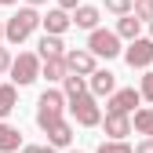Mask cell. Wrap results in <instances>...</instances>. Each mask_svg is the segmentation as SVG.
I'll use <instances>...</instances> for the list:
<instances>
[{
	"label": "cell",
	"instance_id": "cell-11",
	"mask_svg": "<svg viewBox=\"0 0 153 153\" xmlns=\"http://www.w3.org/2000/svg\"><path fill=\"white\" fill-rule=\"evenodd\" d=\"M40 26H44V33H48V36H62V33L73 26V15H69V11H62V7H51V11L44 15V22H40Z\"/></svg>",
	"mask_w": 153,
	"mask_h": 153
},
{
	"label": "cell",
	"instance_id": "cell-20",
	"mask_svg": "<svg viewBox=\"0 0 153 153\" xmlns=\"http://www.w3.org/2000/svg\"><path fill=\"white\" fill-rule=\"evenodd\" d=\"M135 131L139 135H146V139H153V106H146V109H135Z\"/></svg>",
	"mask_w": 153,
	"mask_h": 153
},
{
	"label": "cell",
	"instance_id": "cell-1",
	"mask_svg": "<svg viewBox=\"0 0 153 153\" xmlns=\"http://www.w3.org/2000/svg\"><path fill=\"white\" fill-rule=\"evenodd\" d=\"M62 109H69L66 95H62L59 88H44V95L36 99V128L48 131V128H55L59 120H66V117H62Z\"/></svg>",
	"mask_w": 153,
	"mask_h": 153
},
{
	"label": "cell",
	"instance_id": "cell-21",
	"mask_svg": "<svg viewBox=\"0 0 153 153\" xmlns=\"http://www.w3.org/2000/svg\"><path fill=\"white\" fill-rule=\"evenodd\" d=\"M102 7H106L109 15L124 18V15H135V0H102Z\"/></svg>",
	"mask_w": 153,
	"mask_h": 153
},
{
	"label": "cell",
	"instance_id": "cell-28",
	"mask_svg": "<svg viewBox=\"0 0 153 153\" xmlns=\"http://www.w3.org/2000/svg\"><path fill=\"white\" fill-rule=\"evenodd\" d=\"M59 7H62V11H76V7H80V0H59Z\"/></svg>",
	"mask_w": 153,
	"mask_h": 153
},
{
	"label": "cell",
	"instance_id": "cell-25",
	"mask_svg": "<svg viewBox=\"0 0 153 153\" xmlns=\"http://www.w3.org/2000/svg\"><path fill=\"white\" fill-rule=\"evenodd\" d=\"M11 66H15V55L0 44V73H11Z\"/></svg>",
	"mask_w": 153,
	"mask_h": 153
},
{
	"label": "cell",
	"instance_id": "cell-8",
	"mask_svg": "<svg viewBox=\"0 0 153 153\" xmlns=\"http://www.w3.org/2000/svg\"><path fill=\"white\" fill-rule=\"evenodd\" d=\"M139 102H142V91L117 88V95H109V102H106V113H124V117H131V109H135Z\"/></svg>",
	"mask_w": 153,
	"mask_h": 153
},
{
	"label": "cell",
	"instance_id": "cell-6",
	"mask_svg": "<svg viewBox=\"0 0 153 153\" xmlns=\"http://www.w3.org/2000/svg\"><path fill=\"white\" fill-rule=\"evenodd\" d=\"M124 62L131 69H149L153 66V40L149 36H139V40H131L124 48Z\"/></svg>",
	"mask_w": 153,
	"mask_h": 153
},
{
	"label": "cell",
	"instance_id": "cell-30",
	"mask_svg": "<svg viewBox=\"0 0 153 153\" xmlns=\"http://www.w3.org/2000/svg\"><path fill=\"white\" fill-rule=\"evenodd\" d=\"M11 4H18V0H0V7H11Z\"/></svg>",
	"mask_w": 153,
	"mask_h": 153
},
{
	"label": "cell",
	"instance_id": "cell-14",
	"mask_svg": "<svg viewBox=\"0 0 153 153\" xmlns=\"http://www.w3.org/2000/svg\"><path fill=\"white\" fill-rule=\"evenodd\" d=\"M44 135H48V146H55V149H69V146H73V124H69V120H59L55 128H48Z\"/></svg>",
	"mask_w": 153,
	"mask_h": 153
},
{
	"label": "cell",
	"instance_id": "cell-24",
	"mask_svg": "<svg viewBox=\"0 0 153 153\" xmlns=\"http://www.w3.org/2000/svg\"><path fill=\"white\" fill-rule=\"evenodd\" d=\"M139 91H142V99H146V102H153V69H146V73H142Z\"/></svg>",
	"mask_w": 153,
	"mask_h": 153
},
{
	"label": "cell",
	"instance_id": "cell-9",
	"mask_svg": "<svg viewBox=\"0 0 153 153\" xmlns=\"http://www.w3.org/2000/svg\"><path fill=\"white\" fill-rule=\"evenodd\" d=\"M88 91L95 95V99H109V95H117V76H113L109 69H95L88 76Z\"/></svg>",
	"mask_w": 153,
	"mask_h": 153
},
{
	"label": "cell",
	"instance_id": "cell-13",
	"mask_svg": "<svg viewBox=\"0 0 153 153\" xmlns=\"http://www.w3.org/2000/svg\"><path fill=\"white\" fill-rule=\"evenodd\" d=\"M99 18H102V11L95 7V4H80V7L73 11V26H76V29L95 33V29H99Z\"/></svg>",
	"mask_w": 153,
	"mask_h": 153
},
{
	"label": "cell",
	"instance_id": "cell-33",
	"mask_svg": "<svg viewBox=\"0 0 153 153\" xmlns=\"http://www.w3.org/2000/svg\"><path fill=\"white\" fill-rule=\"evenodd\" d=\"M69 153H80V149H69Z\"/></svg>",
	"mask_w": 153,
	"mask_h": 153
},
{
	"label": "cell",
	"instance_id": "cell-15",
	"mask_svg": "<svg viewBox=\"0 0 153 153\" xmlns=\"http://www.w3.org/2000/svg\"><path fill=\"white\" fill-rule=\"evenodd\" d=\"M18 146H22V131L7 120H0V153H15Z\"/></svg>",
	"mask_w": 153,
	"mask_h": 153
},
{
	"label": "cell",
	"instance_id": "cell-17",
	"mask_svg": "<svg viewBox=\"0 0 153 153\" xmlns=\"http://www.w3.org/2000/svg\"><path fill=\"white\" fill-rule=\"evenodd\" d=\"M40 76H44L48 84H62L66 76H69V69H66V59H51V62H44Z\"/></svg>",
	"mask_w": 153,
	"mask_h": 153
},
{
	"label": "cell",
	"instance_id": "cell-31",
	"mask_svg": "<svg viewBox=\"0 0 153 153\" xmlns=\"http://www.w3.org/2000/svg\"><path fill=\"white\" fill-rule=\"evenodd\" d=\"M149 40H153V22H149Z\"/></svg>",
	"mask_w": 153,
	"mask_h": 153
},
{
	"label": "cell",
	"instance_id": "cell-29",
	"mask_svg": "<svg viewBox=\"0 0 153 153\" xmlns=\"http://www.w3.org/2000/svg\"><path fill=\"white\" fill-rule=\"evenodd\" d=\"M48 0H26V7H44Z\"/></svg>",
	"mask_w": 153,
	"mask_h": 153
},
{
	"label": "cell",
	"instance_id": "cell-10",
	"mask_svg": "<svg viewBox=\"0 0 153 153\" xmlns=\"http://www.w3.org/2000/svg\"><path fill=\"white\" fill-rule=\"evenodd\" d=\"M131 117H124V113H106V120H102V131L109 135V142H124L131 135Z\"/></svg>",
	"mask_w": 153,
	"mask_h": 153
},
{
	"label": "cell",
	"instance_id": "cell-22",
	"mask_svg": "<svg viewBox=\"0 0 153 153\" xmlns=\"http://www.w3.org/2000/svg\"><path fill=\"white\" fill-rule=\"evenodd\" d=\"M135 18L139 22H153V0H135Z\"/></svg>",
	"mask_w": 153,
	"mask_h": 153
},
{
	"label": "cell",
	"instance_id": "cell-5",
	"mask_svg": "<svg viewBox=\"0 0 153 153\" xmlns=\"http://www.w3.org/2000/svg\"><path fill=\"white\" fill-rule=\"evenodd\" d=\"M40 69H44L40 55L22 51V55L15 59V66H11V84H15V88H26V84H33L36 76H40Z\"/></svg>",
	"mask_w": 153,
	"mask_h": 153
},
{
	"label": "cell",
	"instance_id": "cell-27",
	"mask_svg": "<svg viewBox=\"0 0 153 153\" xmlns=\"http://www.w3.org/2000/svg\"><path fill=\"white\" fill-rule=\"evenodd\" d=\"M135 153H153V139H142V142L135 146Z\"/></svg>",
	"mask_w": 153,
	"mask_h": 153
},
{
	"label": "cell",
	"instance_id": "cell-19",
	"mask_svg": "<svg viewBox=\"0 0 153 153\" xmlns=\"http://www.w3.org/2000/svg\"><path fill=\"white\" fill-rule=\"evenodd\" d=\"M18 106V88L15 84H0V120Z\"/></svg>",
	"mask_w": 153,
	"mask_h": 153
},
{
	"label": "cell",
	"instance_id": "cell-12",
	"mask_svg": "<svg viewBox=\"0 0 153 153\" xmlns=\"http://www.w3.org/2000/svg\"><path fill=\"white\" fill-rule=\"evenodd\" d=\"M66 44H62V36H40V40H36V55H40V62H51V59H66Z\"/></svg>",
	"mask_w": 153,
	"mask_h": 153
},
{
	"label": "cell",
	"instance_id": "cell-26",
	"mask_svg": "<svg viewBox=\"0 0 153 153\" xmlns=\"http://www.w3.org/2000/svg\"><path fill=\"white\" fill-rule=\"evenodd\" d=\"M22 153H59V149H55V146H22Z\"/></svg>",
	"mask_w": 153,
	"mask_h": 153
},
{
	"label": "cell",
	"instance_id": "cell-18",
	"mask_svg": "<svg viewBox=\"0 0 153 153\" xmlns=\"http://www.w3.org/2000/svg\"><path fill=\"white\" fill-rule=\"evenodd\" d=\"M62 95H66V102H73V99H80V95H88V76H66L62 80Z\"/></svg>",
	"mask_w": 153,
	"mask_h": 153
},
{
	"label": "cell",
	"instance_id": "cell-32",
	"mask_svg": "<svg viewBox=\"0 0 153 153\" xmlns=\"http://www.w3.org/2000/svg\"><path fill=\"white\" fill-rule=\"evenodd\" d=\"M0 40H4V26H0Z\"/></svg>",
	"mask_w": 153,
	"mask_h": 153
},
{
	"label": "cell",
	"instance_id": "cell-2",
	"mask_svg": "<svg viewBox=\"0 0 153 153\" xmlns=\"http://www.w3.org/2000/svg\"><path fill=\"white\" fill-rule=\"evenodd\" d=\"M44 22V15H36V7H18L7 22H4V40L7 44H22L36 33V26Z\"/></svg>",
	"mask_w": 153,
	"mask_h": 153
},
{
	"label": "cell",
	"instance_id": "cell-3",
	"mask_svg": "<svg viewBox=\"0 0 153 153\" xmlns=\"http://www.w3.org/2000/svg\"><path fill=\"white\" fill-rule=\"evenodd\" d=\"M88 51L95 55V59H117V55H124V48H120V36H117V29H95L91 36H88Z\"/></svg>",
	"mask_w": 153,
	"mask_h": 153
},
{
	"label": "cell",
	"instance_id": "cell-7",
	"mask_svg": "<svg viewBox=\"0 0 153 153\" xmlns=\"http://www.w3.org/2000/svg\"><path fill=\"white\" fill-rule=\"evenodd\" d=\"M95 62H99V59H95L88 48H69V51H66V69H69L73 76H91L95 69H99Z\"/></svg>",
	"mask_w": 153,
	"mask_h": 153
},
{
	"label": "cell",
	"instance_id": "cell-4",
	"mask_svg": "<svg viewBox=\"0 0 153 153\" xmlns=\"http://www.w3.org/2000/svg\"><path fill=\"white\" fill-rule=\"evenodd\" d=\"M69 117L80 124V128H99L102 124V109H99V99L88 91V95H80V99H73L69 102Z\"/></svg>",
	"mask_w": 153,
	"mask_h": 153
},
{
	"label": "cell",
	"instance_id": "cell-16",
	"mask_svg": "<svg viewBox=\"0 0 153 153\" xmlns=\"http://www.w3.org/2000/svg\"><path fill=\"white\" fill-rule=\"evenodd\" d=\"M117 36H120V40H139V36H142V22H139L135 15L117 18Z\"/></svg>",
	"mask_w": 153,
	"mask_h": 153
},
{
	"label": "cell",
	"instance_id": "cell-23",
	"mask_svg": "<svg viewBox=\"0 0 153 153\" xmlns=\"http://www.w3.org/2000/svg\"><path fill=\"white\" fill-rule=\"evenodd\" d=\"M95 153H135V149H131L128 142H109V139H106V142H99Z\"/></svg>",
	"mask_w": 153,
	"mask_h": 153
}]
</instances>
